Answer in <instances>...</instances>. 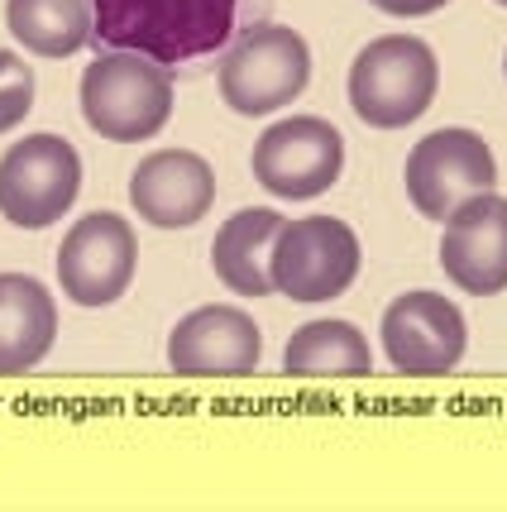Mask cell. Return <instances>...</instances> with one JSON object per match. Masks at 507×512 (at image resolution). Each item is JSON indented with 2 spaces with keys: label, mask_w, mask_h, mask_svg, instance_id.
I'll return each instance as SVG.
<instances>
[{
  "label": "cell",
  "mask_w": 507,
  "mask_h": 512,
  "mask_svg": "<svg viewBox=\"0 0 507 512\" xmlns=\"http://www.w3.org/2000/svg\"><path fill=\"white\" fill-rule=\"evenodd\" d=\"M235 29V0H96V34L101 44L144 53L154 63H192L221 44Z\"/></svg>",
  "instance_id": "obj_1"
},
{
  "label": "cell",
  "mask_w": 507,
  "mask_h": 512,
  "mask_svg": "<svg viewBox=\"0 0 507 512\" xmlns=\"http://www.w3.org/2000/svg\"><path fill=\"white\" fill-rule=\"evenodd\" d=\"M173 72L144 53L111 48L82 72V120L111 144H144L173 120Z\"/></svg>",
  "instance_id": "obj_2"
},
{
  "label": "cell",
  "mask_w": 507,
  "mask_h": 512,
  "mask_svg": "<svg viewBox=\"0 0 507 512\" xmlns=\"http://www.w3.org/2000/svg\"><path fill=\"white\" fill-rule=\"evenodd\" d=\"M221 101L235 115L264 120L292 106L311 82V48L287 24H254L221 53Z\"/></svg>",
  "instance_id": "obj_3"
},
{
  "label": "cell",
  "mask_w": 507,
  "mask_h": 512,
  "mask_svg": "<svg viewBox=\"0 0 507 512\" xmlns=\"http://www.w3.org/2000/svg\"><path fill=\"white\" fill-rule=\"evenodd\" d=\"M441 87L436 53L412 34H383L350 67V106L374 130H402L431 111Z\"/></svg>",
  "instance_id": "obj_4"
},
{
  "label": "cell",
  "mask_w": 507,
  "mask_h": 512,
  "mask_svg": "<svg viewBox=\"0 0 507 512\" xmlns=\"http://www.w3.org/2000/svg\"><path fill=\"white\" fill-rule=\"evenodd\" d=\"M82 192V158L63 134H24L0 154V216L20 230H48Z\"/></svg>",
  "instance_id": "obj_5"
},
{
  "label": "cell",
  "mask_w": 507,
  "mask_h": 512,
  "mask_svg": "<svg viewBox=\"0 0 507 512\" xmlns=\"http://www.w3.org/2000/svg\"><path fill=\"white\" fill-rule=\"evenodd\" d=\"M359 235L335 216H307V221H287L283 235L273 240V292H283L302 307L335 302L340 292H350L359 278Z\"/></svg>",
  "instance_id": "obj_6"
},
{
  "label": "cell",
  "mask_w": 507,
  "mask_h": 512,
  "mask_svg": "<svg viewBox=\"0 0 507 512\" xmlns=\"http://www.w3.org/2000/svg\"><path fill=\"white\" fill-rule=\"evenodd\" d=\"M249 163L268 197L311 201L331 192L345 173V139L321 115H292V120H273L259 134Z\"/></svg>",
  "instance_id": "obj_7"
},
{
  "label": "cell",
  "mask_w": 507,
  "mask_h": 512,
  "mask_svg": "<svg viewBox=\"0 0 507 512\" xmlns=\"http://www.w3.org/2000/svg\"><path fill=\"white\" fill-rule=\"evenodd\" d=\"M134 268H139V235L115 211L82 216L58 245V283H63L67 302L87 312L120 302L134 283Z\"/></svg>",
  "instance_id": "obj_8"
},
{
  "label": "cell",
  "mask_w": 507,
  "mask_h": 512,
  "mask_svg": "<svg viewBox=\"0 0 507 512\" xmlns=\"http://www.w3.org/2000/svg\"><path fill=\"white\" fill-rule=\"evenodd\" d=\"M407 201L417 206V216L426 221H445L455 206H464L479 192H493L498 182V163H493V149L474 130H436L426 134L417 149L407 154Z\"/></svg>",
  "instance_id": "obj_9"
},
{
  "label": "cell",
  "mask_w": 507,
  "mask_h": 512,
  "mask_svg": "<svg viewBox=\"0 0 507 512\" xmlns=\"http://www.w3.org/2000/svg\"><path fill=\"white\" fill-rule=\"evenodd\" d=\"M383 355L397 374H412V379H441L464 359L469 345V326L455 302H445L441 292H402L388 302L383 326Z\"/></svg>",
  "instance_id": "obj_10"
},
{
  "label": "cell",
  "mask_w": 507,
  "mask_h": 512,
  "mask_svg": "<svg viewBox=\"0 0 507 512\" xmlns=\"http://www.w3.org/2000/svg\"><path fill=\"white\" fill-rule=\"evenodd\" d=\"M168 364L182 379H244L264 364V335L240 307H197L168 335Z\"/></svg>",
  "instance_id": "obj_11"
},
{
  "label": "cell",
  "mask_w": 507,
  "mask_h": 512,
  "mask_svg": "<svg viewBox=\"0 0 507 512\" xmlns=\"http://www.w3.org/2000/svg\"><path fill=\"white\" fill-rule=\"evenodd\" d=\"M441 268L469 297H493L507 288V197L479 192L445 216Z\"/></svg>",
  "instance_id": "obj_12"
},
{
  "label": "cell",
  "mask_w": 507,
  "mask_h": 512,
  "mask_svg": "<svg viewBox=\"0 0 507 512\" xmlns=\"http://www.w3.org/2000/svg\"><path fill=\"white\" fill-rule=\"evenodd\" d=\"M216 201V173L192 149H158L130 173V206L154 230H187Z\"/></svg>",
  "instance_id": "obj_13"
},
{
  "label": "cell",
  "mask_w": 507,
  "mask_h": 512,
  "mask_svg": "<svg viewBox=\"0 0 507 512\" xmlns=\"http://www.w3.org/2000/svg\"><path fill=\"white\" fill-rule=\"evenodd\" d=\"M58 340L53 292L29 273H0V379L39 369Z\"/></svg>",
  "instance_id": "obj_14"
},
{
  "label": "cell",
  "mask_w": 507,
  "mask_h": 512,
  "mask_svg": "<svg viewBox=\"0 0 507 512\" xmlns=\"http://www.w3.org/2000/svg\"><path fill=\"white\" fill-rule=\"evenodd\" d=\"M283 225H287L283 211L249 206V211H235V216L216 230L211 268H216V278H221L235 297H268V292H273L268 264H273V240L283 235Z\"/></svg>",
  "instance_id": "obj_15"
},
{
  "label": "cell",
  "mask_w": 507,
  "mask_h": 512,
  "mask_svg": "<svg viewBox=\"0 0 507 512\" xmlns=\"http://www.w3.org/2000/svg\"><path fill=\"white\" fill-rule=\"evenodd\" d=\"M283 369L297 379H359L374 369V350L350 321H307L287 335Z\"/></svg>",
  "instance_id": "obj_16"
},
{
  "label": "cell",
  "mask_w": 507,
  "mask_h": 512,
  "mask_svg": "<svg viewBox=\"0 0 507 512\" xmlns=\"http://www.w3.org/2000/svg\"><path fill=\"white\" fill-rule=\"evenodd\" d=\"M5 24L39 58H72L96 34V0H5Z\"/></svg>",
  "instance_id": "obj_17"
},
{
  "label": "cell",
  "mask_w": 507,
  "mask_h": 512,
  "mask_svg": "<svg viewBox=\"0 0 507 512\" xmlns=\"http://www.w3.org/2000/svg\"><path fill=\"white\" fill-rule=\"evenodd\" d=\"M34 111V72L15 48H0V134Z\"/></svg>",
  "instance_id": "obj_18"
},
{
  "label": "cell",
  "mask_w": 507,
  "mask_h": 512,
  "mask_svg": "<svg viewBox=\"0 0 507 512\" xmlns=\"http://www.w3.org/2000/svg\"><path fill=\"white\" fill-rule=\"evenodd\" d=\"M369 5L383 10V15H397V20H417V15H436L450 0H369Z\"/></svg>",
  "instance_id": "obj_19"
},
{
  "label": "cell",
  "mask_w": 507,
  "mask_h": 512,
  "mask_svg": "<svg viewBox=\"0 0 507 512\" xmlns=\"http://www.w3.org/2000/svg\"><path fill=\"white\" fill-rule=\"evenodd\" d=\"M493 5H503V10H507V0H493Z\"/></svg>",
  "instance_id": "obj_20"
},
{
  "label": "cell",
  "mask_w": 507,
  "mask_h": 512,
  "mask_svg": "<svg viewBox=\"0 0 507 512\" xmlns=\"http://www.w3.org/2000/svg\"><path fill=\"white\" fill-rule=\"evenodd\" d=\"M503 72H507V58H503Z\"/></svg>",
  "instance_id": "obj_21"
}]
</instances>
